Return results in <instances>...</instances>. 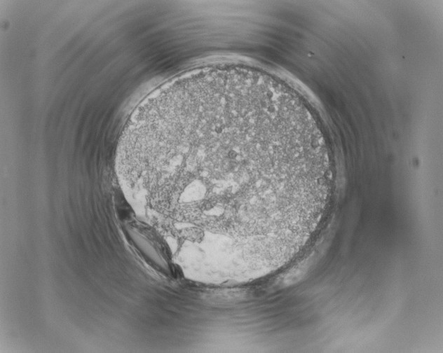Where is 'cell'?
Instances as JSON below:
<instances>
[{"label": "cell", "mask_w": 443, "mask_h": 353, "mask_svg": "<svg viewBox=\"0 0 443 353\" xmlns=\"http://www.w3.org/2000/svg\"><path fill=\"white\" fill-rule=\"evenodd\" d=\"M118 157L126 185L153 208L221 237L273 230L332 182L300 99L238 65L198 69L152 92L128 121Z\"/></svg>", "instance_id": "cell-1"}]
</instances>
